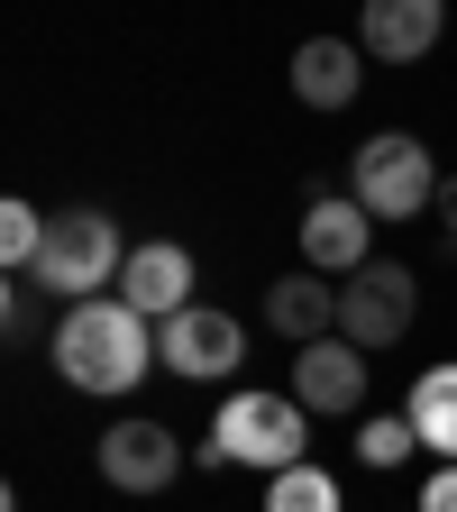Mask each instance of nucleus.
Wrapping results in <instances>:
<instances>
[{
    "label": "nucleus",
    "instance_id": "nucleus-7",
    "mask_svg": "<svg viewBox=\"0 0 457 512\" xmlns=\"http://www.w3.org/2000/svg\"><path fill=\"white\" fill-rule=\"evenodd\" d=\"M156 357H165V375H183V384H229V375L247 366V330H238L220 302H192V311H174L165 330H156Z\"/></svg>",
    "mask_w": 457,
    "mask_h": 512
},
{
    "label": "nucleus",
    "instance_id": "nucleus-4",
    "mask_svg": "<svg viewBox=\"0 0 457 512\" xmlns=\"http://www.w3.org/2000/svg\"><path fill=\"white\" fill-rule=\"evenodd\" d=\"M211 439L229 448L238 467H266V476L311 467V458H302V448H311V412H302L293 394H229L220 421H211Z\"/></svg>",
    "mask_w": 457,
    "mask_h": 512
},
{
    "label": "nucleus",
    "instance_id": "nucleus-15",
    "mask_svg": "<svg viewBox=\"0 0 457 512\" xmlns=\"http://www.w3.org/2000/svg\"><path fill=\"white\" fill-rule=\"evenodd\" d=\"M412 448H421V430H412V412H366V421H357V458H366L375 476H394V467L412 458Z\"/></svg>",
    "mask_w": 457,
    "mask_h": 512
},
{
    "label": "nucleus",
    "instance_id": "nucleus-13",
    "mask_svg": "<svg viewBox=\"0 0 457 512\" xmlns=\"http://www.w3.org/2000/svg\"><path fill=\"white\" fill-rule=\"evenodd\" d=\"M293 92H302L311 110H348V101L366 92V46H348V37L293 46Z\"/></svg>",
    "mask_w": 457,
    "mask_h": 512
},
{
    "label": "nucleus",
    "instance_id": "nucleus-14",
    "mask_svg": "<svg viewBox=\"0 0 457 512\" xmlns=\"http://www.w3.org/2000/svg\"><path fill=\"white\" fill-rule=\"evenodd\" d=\"M403 412H412V430H421L430 458H439V467H457V357L412 375V403H403Z\"/></svg>",
    "mask_w": 457,
    "mask_h": 512
},
{
    "label": "nucleus",
    "instance_id": "nucleus-10",
    "mask_svg": "<svg viewBox=\"0 0 457 512\" xmlns=\"http://www.w3.org/2000/svg\"><path fill=\"white\" fill-rule=\"evenodd\" d=\"M293 403L302 412H357L366 403V348H348V339L293 348Z\"/></svg>",
    "mask_w": 457,
    "mask_h": 512
},
{
    "label": "nucleus",
    "instance_id": "nucleus-1",
    "mask_svg": "<svg viewBox=\"0 0 457 512\" xmlns=\"http://www.w3.org/2000/svg\"><path fill=\"white\" fill-rule=\"evenodd\" d=\"M156 366H165V357H156V320H138L119 293L74 302V311L55 320V375L74 384V394L119 403V394H138V384H147Z\"/></svg>",
    "mask_w": 457,
    "mask_h": 512
},
{
    "label": "nucleus",
    "instance_id": "nucleus-12",
    "mask_svg": "<svg viewBox=\"0 0 457 512\" xmlns=\"http://www.w3.org/2000/svg\"><path fill=\"white\" fill-rule=\"evenodd\" d=\"M266 330L275 339H293V348H320V339H339V293H330V275H275V293H266Z\"/></svg>",
    "mask_w": 457,
    "mask_h": 512
},
{
    "label": "nucleus",
    "instance_id": "nucleus-2",
    "mask_svg": "<svg viewBox=\"0 0 457 512\" xmlns=\"http://www.w3.org/2000/svg\"><path fill=\"white\" fill-rule=\"evenodd\" d=\"M119 275H128V238H119V220L110 211H55V229H46V256H37V293H64V311L74 302H101V293H119Z\"/></svg>",
    "mask_w": 457,
    "mask_h": 512
},
{
    "label": "nucleus",
    "instance_id": "nucleus-9",
    "mask_svg": "<svg viewBox=\"0 0 457 512\" xmlns=\"http://www.w3.org/2000/svg\"><path fill=\"white\" fill-rule=\"evenodd\" d=\"M119 302L138 311V320H165L192 311V247L183 238H147V247H128V275H119Z\"/></svg>",
    "mask_w": 457,
    "mask_h": 512
},
{
    "label": "nucleus",
    "instance_id": "nucleus-17",
    "mask_svg": "<svg viewBox=\"0 0 457 512\" xmlns=\"http://www.w3.org/2000/svg\"><path fill=\"white\" fill-rule=\"evenodd\" d=\"M266 512H339V476L330 467H284V476H266Z\"/></svg>",
    "mask_w": 457,
    "mask_h": 512
},
{
    "label": "nucleus",
    "instance_id": "nucleus-3",
    "mask_svg": "<svg viewBox=\"0 0 457 512\" xmlns=\"http://www.w3.org/2000/svg\"><path fill=\"white\" fill-rule=\"evenodd\" d=\"M439 165H430V147L412 138V128H384V138H366L357 147V165H348V202L366 211V220H421L430 202H439Z\"/></svg>",
    "mask_w": 457,
    "mask_h": 512
},
{
    "label": "nucleus",
    "instance_id": "nucleus-16",
    "mask_svg": "<svg viewBox=\"0 0 457 512\" xmlns=\"http://www.w3.org/2000/svg\"><path fill=\"white\" fill-rule=\"evenodd\" d=\"M46 211L37 202H0V266H10V275H37V256H46Z\"/></svg>",
    "mask_w": 457,
    "mask_h": 512
},
{
    "label": "nucleus",
    "instance_id": "nucleus-5",
    "mask_svg": "<svg viewBox=\"0 0 457 512\" xmlns=\"http://www.w3.org/2000/svg\"><path fill=\"white\" fill-rule=\"evenodd\" d=\"M412 311H421V284H412V266L375 256L366 275H348V284H339V339L375 357V348H394V339L412 330Z\"/></svg>",
    "mask_w": 457,
    "mask_h": 512
},
{
    "label": "nucleus",
    "instance_id": "nucleus-18",
    "mask_svg": "<svg viewBox=\"0 0 457 512\" xmlns=\"http://www.w3.org/2000/svg\"><path fill=\"white\" fill-rule=\"evenodd\" d=\"M421 512H457V467H439V476L421 485Z\"/></svg>",
    "mask_w": 457,
    "mask_h": 512
},
{
    "label": "nucleus",
    "instance_id": "nucleus-6",
    "mask_svg": "<svg viewBox=\"0 0 457 512\" xmlns=\"http://www.w3.org/2000/svg\"><path fill=\"white\" fill-rule=\"evenodd\" d=\"M92 467H101L110 494H165L183 476V439L165 421H147V412H128V421H110L92 439Z\"/></svg>",
    "mask_w": 457,
    "mask_h": 512
},
{
    "label": "nucleus",
    "instance_id": "nucleus-19",
    "mask_svg": "<svg viewBox=\"0 0 457 512\" xmlns=\"http://www.w3.org/2000/svg\"><path fill=\"white\" fill-rule=\"evenodd\" d=\"M430 220H439V238H448V247H457V174H448V183H439V202H430Z\"/></svg>",
    "mask_w": 457,
    "mask_h": 512
},
{
    "label": "nucleus",
    "instance_id": "nucleus-11",
    "mask_svg": "<svg viewBox=\"0 0 457 512\" xmlns=\"http://www.w3.org/2000/svg\"><path fill=\"white\" fill-rule=\"evenodd\" d=\"M439 37H448L439 0H366V19H357V46L384 55V64H421Z\"/></svg>",
    "mask_w": 457,
    "mask_h": 512
},
{
    "label": "nucleus",
    "instance_id": "nucleus-8",
    "mask_svg": "<svg viewBox=\"0 0 457 512\" xmlns=\"http://www.w3.org/2000/svg\"><path fill=\"white\" fill-rule=\"evenodd\" d=\"M366 238H375V220L348 202V192H311V211H302V266H311V275H330V284L366 275V266H375Z\"/></svg>",
    "mask_w": 457,
    "mask_h": 512
}]
</instances>
